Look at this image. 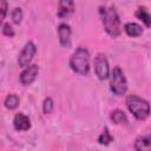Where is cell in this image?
<instances>
[{
    "label": "cell",
    "mask_w": 151,
    "mask_h": 151,
    "mask_svg": "<svg viewBox=\"0 0 151 151\" xmlns=\"http://www.w3.org/2000/svg\"><path fill=\"white\" fill-rule=\"evenodd\" d=\"M100 14H101V21H103L105 32L110 37L117 38L122 32V26H120V19L114 7L112 6L100 7Z\"/></svg>",
    "instance_id": "cell-1"
},
{
    "label": "cell",
    "mask_w": 151,
    "mask_h": 151,
    "mask_svg": "<svg viewBox=\"0 0 151 151\" xmlns=\"http://www.w3.org/2000/svg\"><path fill=\"white\" fill-rule=\"evenodd\" d=\"M71 70L79 76H87L90 72V53L84 47H78L70 58Z\"/></svg>",
    "instance_id": "cell-2"
},
{
    "label": "cell",
    "mask_w": 151,
    "mask_h": 151,
    "mask_svg": "<svg viewBox=\"0 0 151 151\" xmlns=\"http://www.w3.org/2000/svg\"><path fill=\"white\" fill-rule=\"evenodd\" d=\"M126 106L129 111L133 114V117L138 120H144L150 116L151 112V106L147 100L136 96V94H130L126 98Z\"/></svg>",
    "instance_id": "cell-3"
},
{
    "label": "cell",
    "mask_w": 151,
    "mask_h": 151,
    "mask_svg": "<svg viewBox=\"0 0 151 151\" xmlns=\"http://www.w3.org/2000/svg\"><path fill=\"white\" fill-rule=\"evenodd\" d=\"M110 88L118 97L124 96L127 91V80L119 66L113 67L110 73Z\"/></svg>",
    "instance_id": "cell-4"
},
{
    "label": "cell",
    "mask_w": 151,
    "mask_h": 151,
    "mask_svg": "<svg viewBox=\"0 0 151 151\" xmlns=\"http://www.w3.org/2000/svg\"><path fill=\"white\" fill-rule=\"evenodd\" d=\"M94 73L100 80H105L110 77V66L104 53H98L94 58Z\"/></svg>",
    "instance_id": "cell-5"
},
{
    "label": "cell",
    "mask_w": 151,
    "mask_h": 151,
    "mask_svg": "<svg viewBox=\"0 0 151 151\" xmlns=\"http://www.w3.org/2000/svg\"><path fill=\"white\" fill-rule=\"evenodd\" d=\"M37 52V46L33 41H27L22 48V51L20 52L19 57H18V64L20 67L25 68L27 67L28 65H31L33 58H34V54Z\"/></svg>",
    "instance_id": "cell-6"
},
{
    "label": "cell",
    "mask_w": 151,
    "mask_h": 151,
    "mask_svg": "<svg viewBox=\"0 0 151 151\" xmlns=\"http://www.w3.org/2000/svg\"><path fill=\"white\" fill-rule=\"evenodd\" d=\"M39 73V66L33 64V65H28L27 67L24 68V71L20 73V83L24 86H28L31 85L38 77Z\"/></svg>",
    "instance_id": "cell-7"
},
{
    "label": "cell",
    "mask_w": 151,
    "mask_h": 151,
    "mask_svg": "<svg viewBox=\"0 0 151 151\" xmlns=\"http://www.w3.org/2000/svg\"><path fill=\"white\" fill-rule=\"evenodd\" d=\"M74 0H59L57 15L60 19H67L74 13Z\"/></svg>",
    "instance_id": "cell-8"
},
{
    "label": "cell",
    "mask_w": 151,
    "mask_h": 151,
    "mask_svg": "<svg viewBox=\"0 0 151 151\" xmlns=\"http://www.w3.org/2000/svg\"><path fill=\"white\" fill-rule=\"evenodd\" d=\"M71 34L72 29L71 26L66 22H61L58 26V37H59V42L63 47H70L71 45Z\"/></svg>",
    "instance_id": "cell-9"
},
{
    "label": "cell",
    "mask_w": 151,
    "mask_h": 151,
    "mask_svg": "<svg viewBox=\"0 0 151 151\" xmlns=\"http://www.w3.org/2000/svg\"><path fill=\"white\" fill-rule=\"evenodd\" d=\"M13 126L17 131H27L31 129V119L22 112H19L14 116Z\"/></svg>",
    "instance_id": "cell-10"
},
{
    "label": "cell",
    "mask_w": 151,
    "mask_h": 151,
    "mask_svg": "<svg viewBox=\"0 0 151 151\" xmlns=\"http://www.w3.org/2000/svg\"><path fill=\"white\" fill-rule=\"evenodd\" d=\"M134 149L138 151H151V133L138 137L134 142Z\"/></svg>",
    "instance_id": "cell-11"
},
{
    "label": "cell",
    "mask_w": 151,
    "mask_h": 151,
    "mask_svg": "<svg viewBox=\"0 0 151 151\" xmlns=\"http://www.w3.org/2000/svg\"><path fill=\"white\" fill-rule=\"evenodd\" d=\"M124 31H125V33L129 37H132V38L139 37L143 33L142 26L138 25V24H136V22H127V24H125L124 25Z\"/></svg>",
    "instance_id": "cell-12"
},
{
    "label": "cell",
    "mask_w": 151,
    "mask_h": 151,
    "mask_svg": "<svg viewBox=\"0 0 151 151\" xmlns=\"http://www.w3.org/2000/svg\"><path fill=\"white\" fill-rule=\"evenodd\" d=\"M136 17L146 26V27H151V14L149 13V11L145 7H139L136 11Z\"/></svg>",
    "instance_id": "cell-13"
},
{
    "label": "cell",
    "mask_w": 151,
    "mask_h": 151,
    "mask_svg": "<svg viewBox=\"0 0 151 151\" xmlns=\"http://www.w3.org/2000/svg\"><path fill=\"white\" fill-rule=\"evenodd\" d=\"M110 118L111 120L114 123V124H125L127 123V117L126 114L122 111V110H113L110 114Z\"/></svg>",
    "instance_id": "cell-14"
},
{
    "label": "cell",
    "mask_w": 151,
    "mask_h": 151,
    "mask_svg": "<svg viewBox=\"0 0 151 151\" xmlns=\"http://www.w3.org/2000/svg\"><path fill=\"white\" fill-rule=\"evenodd\" d=\"M19 101H20L19 97L17 94H14V93H11V94H8L5 98L4 104H5V107L6 109H8V110H15L19 106Z\"/></svg>",
    "instance_id": "cell-15"
},
{
    "label": "cell",
    "mask_w": 151,
    "mask_h": 151,
    "mask_svg": "<svg viewBox=\"0 0 151 151\" xmlns=\"http://www.w3.org/2000/svg\"><path fill=\"white\" fill-rule=\"evenodd\" d=\"M111 142H113V137L111 136L109 129L105 127L104 131L101 132V134L98 137V143L101 144V145H109Z\"/></svg>",
    "instance_id": "cell-16"
},
{
    "label": "cell",
    "mask_w": 151,
    "mask_h": 151,
    "mask_svg": "<svg viewBox=\"0 0 151 151\" xmlns=\"http://www.w3.org/2000/svg\"><path fill=\"white\" fill-rule=\"evenodd\" d=\"M11 17H12L13 22L17 24V25H19V24L21 22V20H22V11H21V8H20V7H15V8L12 11Z\"/></svg>",
    "instance_id": "cell-17"
},
{
    "label": "cell",
    "mask_w": 151,
    "mask_h": 151,
    "mask_svg": "<svg viewBox=\"0 0 151 151\" xmlns=\"http://www.w3.org/2000/svg\"><path fill=\"white\" fill-rule=\"evenodd\" d=\"M53 106H54V104H53L52 98L47 97V98L44 100V104H42V111H44V113H46V114L51 113V112L53 111Z\"/></svg>",
    "instance_id": "cell-18"
},
{
    "label": "cell",
    "mask_w": 151,
    "mask_h": 151,
    "mask_svg": "<svg viewBox=\"0 0 151 151\" xmlns=\"http://www.w3.org/2000/svg\"><path fill=\"white\" fill-rule=\"evenodd\" d=\"M2 34L6 35V37H9V38L14 37V31H13L12 26H11L8 22H5V24L2 25Z\"/></svg>",
    "instance_id": "cell-19"
},
{
    "label": "cell",
    "mask_w": 151,
    "mask_h": 151,
    "mask_svg": "<svg viewBox=\"0 0 151 151\" xmlns=\"http://www.w3.org/2000/svg\"><path fill=\"white\" fill-rule=\"evenodd\" d=\"M0 11H1V20H4L6 18L7 12H8V4H7L6 0L0 1Z\"/></svg>",
    "instance_id": "cell-20"
}]
</instances>
